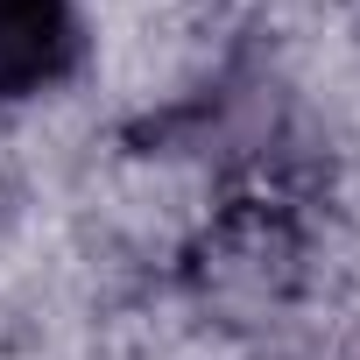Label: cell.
<instances>
[{
	"label": "cell",
	"instance_id": "cell-1",
	"mask_svg": "<svg viewBox=\"0 0 360 360\" xmlns=\"http://www.w3.org/2000/svg\"><path fill=\"white\" fill-rule=\"evenodd\" d=\"M71 57V0H0V99L43 92Z\"/></svg>",
	"mask_w": 360,
	"mask_h": 360
}]
</instances>
